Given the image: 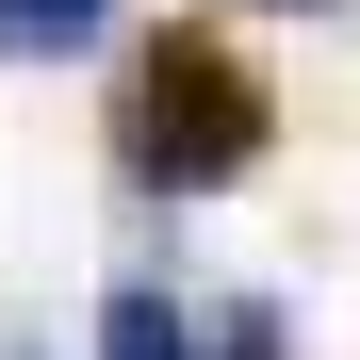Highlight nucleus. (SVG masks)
<instances>
[{
	"label": "nucleus",
	"mask_w": 360,
	"mask_h": 360,
	"mask_svg": "<svg viewBox=\"0 0 360 360\" xmlns=\"http://www.w3.org/2000/svg\"><path fill=\"white\" fill-rule=\"evenodd\" d=\"M115 164L131 197H213V180L262 164V66L229 33H148L131 82H115Z\"/></svg>",
	"instance_id": "1"
},
{
	"label": "nucleus",
	"mask_w": 360,
	"mask_h": 360,
	"mask_svg": "<svg viewBox=\"0 0 360 360\" xmlns=\"http://www.w3.org/2000/svg\"><path fill=\"white\" fill-rule=\"evenodd\" d=\"M98 360H213V344L180 328V295H148V278H115V295H98Z\"/></svg>",
	"instance_id": "2"
},
{
	"label": "nucleus",
	"mask_w": 360,
	"mask_h": 360,
	"mask_svg": "<svg viewBox=\"0 0 360 360\" xmlns=\"http://www.w3.org/2000/svg\"><path fill=\"white\" fill-rule=\"evenodd\" d=\"M115 0H0V49H98Z\"/></svg>",
	"instance_id": "3"
},
{
	"label": "nucleus",
	"mask_w": 360,
	"mask_h": 360,
	"mask_svg": "<svg viewBox=\"0 0 360 360\" xmlns=\"http://www.w3.org/2000/svg\"><path fill=\"white\" fill-rule=\"evenodd\" d=\"M213 360H278V311H229V328H213Z\"/></svg>",
	"instance_id": "4"
}]
</instances>
